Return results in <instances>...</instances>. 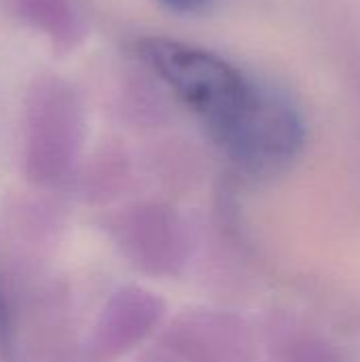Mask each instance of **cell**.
Masks as SVG:
<instances>
[{"label":"cell","mask_w":360,"mask_h":362,"mask_svg":"<svg viewBox=\"0 0 360 362\" xmlns=\"http://www.w3.org/2000/svg\"><path fill=\"white\" fill-rule=\"evenodd\" d=\"M136 53L204 121L214 140L233 125L257 87L219 55L178 40L149 36L136 42Z\"/></svg>","instance_id":"cell-1"},{"label":"cell","mask_w":360,"mask_h":362,"mask_svg":"<svg viewBox=\"0 0 360 362\" xmlns=\"http://www.w3.org/2000/svg\"><path fill=\"white\" fill-rule=\"evenodd\" d=\"M303 121L289 98L257 85L250 102L219 140L244 170L267 174L291 163L303 146Z\"/></svg>","instance_id":"cell-2"},{"label":"cell","mask_w":360,"mask_h":362,"mask_svg":"<svg viewBox=\"0 0 360 362\" xmlns=\"http://www.w3.org/2000/svg\"><path fill=\"white\" fill-rule=\"evenodd\" d=\"M19 2H21L23 17L51 34H62L59 30H66L70 23V11L64 0H19Z\"/></svg>","instance_id":"cell-3"},{"label":"cell","mask_w":360,"mask_h":362,"mask_svg":"<svg viewBox=\"0 0 360 362\" xmlns=\"http://www.w3.org/2000/svg\"><path fill=\"white\" fill-rule=\"evenodd\" d=\"M161 2L178 13H202L204 8L210 6L212 0H161Z\"/></svg>","instance_id":"cell-4"},{"label":"cell","mask_w":360,"mask_h":362,"mask_svg":"<svg viewBox=\"0 0 360 362\" xmlns=\"http://www.w3.org/2000/svg\"><path fill=\"white\" fill-rule=\"evenodd\" d=\"M4 333H6V308H4V301L0 295V339L4 337Z\"/></svg>","instance_id":"cell-5"}]
</instances>
